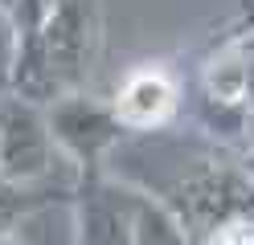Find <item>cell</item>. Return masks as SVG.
<instances>
[{
  "instance_id": "cell-2",
  "label": "cell",
  "mask_w": 254,
  "mask_h": 245,
  "mask_svg": "<svg viewBox=\"0 0 254 245\" xmlns=\"http://www.w3.org/2000/svg\"><path fill=\"white\" fill-rule=\"evenodd\" d=\"M54 131L45 123V110L29 98H8L0 102V176L17 184H41L54 172L58 159Z\"/></svg>"
},
{
  "instance_id": "cell-1",
  "label": "cell",
  "mask_w": 254,
  "mask_h": 245,
  "mask_svg": "<svg viewBox=\"0 0 254 245\" xmlns=\"http://www.w3.org/2000/svg\"><path fill=\"white\" fill-rule=\"evenodd\" d=\"M45 123L54 131V143L58 151L74 159L82 172H94L103 163V155L119 143L123 135V123L115 106H103L86 94H58L50 106H45Z\"/></svg>"
},
{
  "instance_id": "cell-4",
  "label": "cell",
  "mask_w": 254,
  "mask_h": 245,
  "mask_svg": "<svg viewBox=\"0 0 254 245\" xmlns=\"http://www.w3.org/2000/svg\"><path fill=\"white\" fill-rule=\"evenodd\" d=\"M50 200V192L41 184H17V180H4L0 176V233H8L12 221L29 217L33 208H41Z\"/></svg>"
},
{
  "instance_id": "cell-10",
  "label": "cell",
  "mask_w": 254,
  "mask_h": 245,
  "mask_svg": "<svg viewBox=\"0 0 254 245\" xmlns=\"http://www.w3.org/2000/svg\"><path fill=\"white\" fill-rule=\"evenodd\" d=\"M0 245H12V241H8V237H4V233H0Z\"/></svg>"
},
{
  "instance_id": "cell-5",
  "label": "cell",
  "mask_w": 254,
  "mask_h": 245,
  "mask_svg": "<svg viewBox=\"0 0 254 245\" xmlns=\"http://www.w3.org/2000/svg\"><path fill=\"white\" fill-rule=\"evenodd\" d=\"M205 245H254V212H238V217L217 221L205 233Z\"/></svg>"
},
{
  "instance_id": "cell-7",
  "label": "cell",
  "mask_w": 254,
  "mask_h": 245,
  "mask_svg": "<svg viewBox=\"0 0 254 245\" xmlns=\"http://www.w3.org/2000/svg\"><path fill=\"white\" fill-rule=\"evenodd\" d=\"M246 143H250V151H254V106H250V119H246Z\"/></svg>"
},
{
  "instance_id": "cell-6",
  "label": "cell",
  "mask_w": 254,
  "mask_h": 245,
  "mask_svg": "<svg viewBox=\"0 0 254 245\" xmlns=\"http://www.w3.org/2000/svg\"><path fill=\"white\" fill-rule=\"evenodd\" d=\"M12 61H17V21L8 8H0V86L12 82Z\"/></svg>"
},
{
  "instance_id": "cell-11",
  "label": "cell",
  "mask_w": 254,
  "mask_h": 245,
  "mask_svg": "<svg viewBox=\"0 0 254 245\" xmlns=\"http://www.w3.org/2000/svg\"><path fill=\"white\" fill-rule=\"evenodd\" d=\"M246 172H250V176H254V159H250V163H246Z\"/></svg>"
},
{
  "instance_id": "cell-8",
  "label": "cell",
  "mask_w": 254,
  "mask_h": 245,
  "mask_svg": "<svg viewBox=\"0 0 254 245\" xmlns=\"http://www.w3.org/2000/svg\"><path fill=\"white\" fill-rule=\"evenodd\" d=\"M0 8H8V12H12V8H17V0H0Z\"/></svg>"
},
{
  "instance_id": "cell-9",
  "label": "cell",
  "mask_w": 254,
  "mask_h": 245,
  "mask_svg": "<svg viewBox=\"0 0 254 245\" xmlns=\"http://www.w3.org/2000/svg\"><path fill=\"white\" fill-rule=\"evenodd\" d=\"M246 16H250V29H254V0H250V8H246Z\"/></svg>"
},
{
  "instance_id": "cell-3",
  "label": "cell",
  "mask_w": 254,
  "mask_h": 245,
  "mask_svg": "<svg viewBox=\"0 0 254 245\" xmlns=\"http://www.w3.org/2000/svg\"><path fill=\"white\" fill-rule=\"evenodd\" d=\"M111 106H115L123 131L164 127L181 106V82L164 61H144V65H135V70L123 74Z\"/></svg>"
}]
</instances>
